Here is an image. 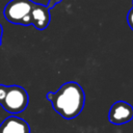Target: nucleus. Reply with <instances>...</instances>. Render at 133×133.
I'll list each match as a JSON object with an SVG mask.
<instances>
[{"instance_id": "obj_1", "label": "nucleus", "mask_w": 133, "mask_h": 133, "mask_svg": "<svg viewBox=\"0 0 133 133\" xmlns=\"http://www.w3.org/2000/svg\"><path fill=\"white\" fill-rule=\"evenodd\" d=\"M47 99L51 102L53 109L63 118L72 119L80 114L84 107L85 95L77 82H66L57 91L48 92Z\"/></svg>"}, {"instance_id": "obj_2", "label": "nucleus", "mask_w": 133, "mask_h": 133, "mask_svg": "<svg viewBox=\"0 0 133 133\" xmlns=\"http://www.w3.org/2000/svg\"><path fill=\"white\" fill-rule=\"evenodd\" d=\"M34 2L31 0H10L3 9L5 19L14 24L23 26L31 25V9Z\"/></svg>"}, {"instance_id": "obj_3", "label": "nucleus", "mask_w": 133, "mask_h": 133, "mask_svg": "<svg viewBox=\"0 0 133 133\" xmlns=\"http://www.w3.org/2000/svg\"><path fill=\"white\" fill-rule=\"evenodd\" d=\"M29 102V97L25 88L19 85L6 86V92L4 99L1 102V106L5 111L11 115L23 112Z\"/></svg>"}, {"instance_id": "obj_4", "label": "nucleus", "mask_w": 133, "mask_h": 133, "mask_svg": "<svg viewBox=\"0 0 133 133\" xmlns=\"http://www.w3.org/2000/svg\"><path fill=\"white\" fill-rule=\"evenodd\" d=\"M108 118L113 125L127 124L133 118V107L125 101H117L110 107Z\"/></svg>"}, {"instance_id": "obj_5", "label": "nucleus", "mask_w": 133, "mask_h": 133, "mask_svg": "<svg viewBox=\"0 0 133 133\" xmlns=\"http://www.w3.org/2000/svg\"><path fill=\"white\" fill-rule=\"evenodd\" d=\"M0 133H30V127L23 118L10 115L0 124Z\"/></svg>"}, {"instance_id": "obj_6", "label": "nucleus", "mask_w": 133, "mask_h": 133, "mask_svg": "<svg viewBox=\"0 0 133 133\" xmlns=\"http://www.w3.org/2000/svg\"><path fill=\"white\" fill-rule=\"evenodd\" d=\"M30 16H31V25H33L36 29L43 30L49 25L50 12L47 6L34 3Z\"/></svg>"}, {"instance_id": "obj_7", "label": "nucleus", "mask_w": 133, "mask_h": 133, "mask_svg": "<svg viewBox=\"0 0 133 133\" xmlns=\"http://www.w3.org/2000/svg\"><path fill=\"white\" fill-rule=\"evenodd\" d=\"M6 86L7 85L0 84V104H1L2 100L4 99V96H5V92H6Z\"/></svg>"}, {"instance_id": "obj_8", "label": "nucleus", "mask_w": 133, "mask_h": 133, "mask_svg": "<svg viewBox=\"0 0 133 133\" xmlns=\"http://www.w3.org/2000/svg\"><path fill=\"white\" fill-rule=\"evenodd\" d=\"M128 23H129L130 27L133 29V9H131L128 15Z\"/></svg>"}, {"instance_id": "obj_9", "label": "nucleus", "mask_w": 133, "mask_h": 133, "mask_svg": "<svg viewBox=\"0 0 133 133\" xmlns=\"http://www.w3.org/2000/svg\"><path fill=\"white\" fill-rule=\"evenodd\" d=\"M59 1H61V0H50L49 1V3H48V5H47V7L50 9L51 7H53L57 2H59Z\"/></svg>"}, {"instance_id": "obj_10", "label": "nucleus", "mask_w": 133, "mask_h": 133, "mask_svg": "<svg viewBox=\"0 0 133 133\" xmlns=\"http://www.w3.org/2000/svg\"><path fill=\"white\" fill-rule=\"evenodd\" d=\"M2 34H3V28L0 24V46H1V43H2Z\"/></svg>"}]
</instances>
